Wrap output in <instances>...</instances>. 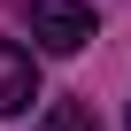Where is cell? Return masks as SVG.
Instances as JSON below:
<instances>
[{"instance_id":"1","label":"cell","mask_w":131,"mask_h":131,"mask_svg":"<svg viewBox=\"0 0 131 131\" xmlns=\"http://www.w3.org/2000/svg\"><path fill=\"white\" fill-rule=\"evenodd\" d=\"M31 39L46 54H77L93 39V8L85 0H31Z\"/></svg>"},{"instance_id":"2","label":"cell","mask_w":131,"mask_h":131,"mask_svg":"<svg viewBox=\"0 0 131 131\" xmlns=\"http://www.w3.org/2000/svg\"><path fill=\"white\" fill-rule=\"evenodd\" d=\"M31 100H39V62L16 39H0V116H23Z\"/></svg>"},{"instance_id":"3","label":"cell","mask_w":131,"mask_h":131,"mask_svg":"<svg viewBox=\"0 0 131 131\" xmlns=\"http://www.w3.org/2000/svg\"><path fill=\"white\" fill-rule=\"evenodd\" d=\"M39 131H100V123H93V108H77V100H54Z\"/></svg>"}]
</instances>
